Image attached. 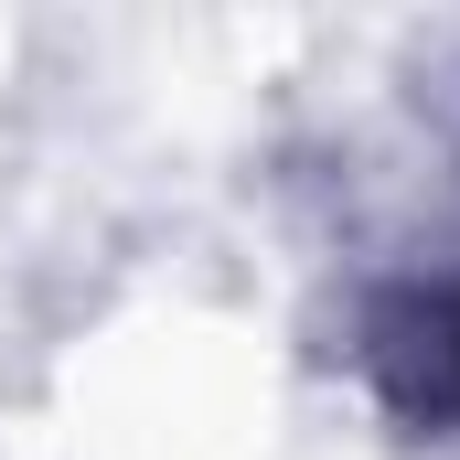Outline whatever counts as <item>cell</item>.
Masks as SVG:
<instances>
[{"label":"cell","mask_w":460,"mask_h":460,"mask_svg":"<svg viewBox=\"0 0 460 460\" xmlns=\"http://www.w3.org/2000/svg\"><path fill=\"white\" fill-rule=\"evenodd\" d=\"M375 364H385L396 407L460 418V279L450 289H407V300L375 322Z\"/></svg>","instance_id":"cell-1"}]
</instances>
